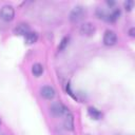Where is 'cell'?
Segmentation results:
<instances>
[{"label": "cell", "mask_w": 135, "mask_h": 135, "mask_svg": "<svg viewBox=\"0 0 135 135\" xmlns=\"http://www.w3.org/2000/svg\"><path fill=\"white\" fill-rule=\"evenodd\" d=\"M0 17L4 21H12L15 17V9L12 5H4L0 11Z\"/></svg>", "instance_id": "cell-1"}, {"label": "cell", "mask_w": 135, "mask_h": 135, "mask_svg": "<svg viewBox=\"0 0 135 135\" xmlns=\"http://www.w3.org/2000/svg\"><path fill=\"white\" fill-rule=\"evenodd\" d=\"M116 42H117L116 33L111 31V30H107L104 32V35H103V43L108 46H111V45H114Z\"/></svg>", "instance_id": "cell-2"}, {"label": "cell", "mask_w": 135, "mask_h": 135, "mask_svg": "<svg viewBox=\"0 0 135 135\" xmlns=\"http://www.w3.org/2000/svg\"><path fill=\"white\" fill-rule=\"evenodd\" d=\"M83 15H84L83 7L82 6H75L72 9L71 14H70V20L72 22H77V21H79L83 17Z\"/></svg>", "instance_id": "cell-3"}, {"label": "cell", "mask_w": 135, "mask_h": 135, "mask_svg": "<svg viewBox=\"0 0 135 135\" xmlns=\"http://www.w3.org/2000/svg\"><path fill=\"white\" fill-rule=\"evenodd\" d=\"M51 112H52V114L55 115V116H62L63 114H68V113H69L68 109H66L62 103H60V102L54 103V104L51 107Z\"/></svg>", "instance_id": "cell-4"}, {"label": "cell", "mask_w": 135, "mask_h": 135, "mask_svg": "<svg viewBox=\"0 0 135 135\" xmlns=\"http://www.w3.org/2000/svg\"><path fill=\"white\" fill-rule=\"evenodd\" d=\"M95 33V25L91 22H85L80 26V34L83 36H92Z\"/></svg>", "instance_id": "cell-5"}, {"label": "cell", "mask_w": 135, "mask_h": 135, "mask_svg": "<svg viewBox=\"0 0 135 135\" xmlns=\"http://www.w3.org/2000/svg\"><path fill=\"white\" fill-rule=\"evenodd\" d=\"M30 33V26L27 23L21 22L19 23L15 28H14V34L15 35H19V36H26Z\"/></svg>", "instance_id": "cell-6"}, {"label": "cell", "mask_w": 135, "mask_h": 135, "mask_svg": "<svg viewBox=\"0 0 135 135\" xmlns=\"http://www.w3.org/2000/svg\"><path fill=\"white\" fill-rule=\"evenodd\" d=\"M40 94L43 98L47 99V100H51L55 97V90L52 88V86H49V85H45V86H42L41 90H40Z\"/></svg>", "instance_id": "cell-7"}, {"label": "cell", "mask_w": 135, "mask_h": 135, "mask_svg": "<svg viewBox=\"0 0 135 135\" xmlns=\"http://www.w3.org/2000/svg\"><path fill=\"white\" fill-rule=\"evenodd\" d=\"M63 124H64V128L69 131H72L74 129V116L72 113H68L65 114V118H64V121H63Z\"/></svg>", "instance_id": "cell-8"}, {"label": "cell", "mask_w": 135, "mask_h": 135, "mask_svg": "<svg viewBox=\"0 0 135 135\" xmlns=\"http://www.w3.org/2000/svg\"><path fill=\"white\" fill-rule=\"evenodd\" d=\"M37 40H38V34L36 32H30L25 36V42L27 44H34L35 42H37Z\"/></svg>", "instance_id": "cell-9"}, {"label": "cell", "mask_w": 135, "mask_h": 135, "mask_svg": "<svg viewBox=\"0 0 135 135\" xmlns=\"http://www.w3.org/2000/svg\"><path fill=\"white\" fill-rule=\"evenodd\" d=\"M88 113H89V115L93 118V119H100L101 118V116H102V114H101V112H99L97 109H95V108H93V107H90L89 109H88Z\"/></svg>", "instance_id": "cell-10"}, {"label": "cell", "mask_w": 135, "mask_h": 135, "mask_svg": "<svg viewBox=\"0 0 135 135\" xmlns=\"http://www.w3.org/2000/svg\"><path fill=\"white\" fill-rule=\"evenodd\" d=\"M32 73H33L34 76L39 77V76L43 73V66H42L40 63H35V64L32 66Z\"/></svg>", "instance_id": "cell-11"}, {"label": "cell", "mask_w": 135, "mask_h": 135, "mask_svg": "<svg viewBox=\"0 0 135 135\" xmlns=\"http://www.w3.org/2000/svg\"><path fill=\"white\" fill-rule=\"evenodd\" d=\"M120 14H121V12H120V9H119V8H117V9L113 11L111 14H109L107 21H110V22H115V21H116V20L119 18Z\"/></svg>", "instance_id": "cell-12"}, {"label": "cell", "mask_w": 135, "mask_h": 135, "mask_svg": "<svg viewBox=\"0 0 135 135\" xmlns=\"http://www.w3.org/2000/svg\"><path fill=\"white\" fill-rule=\"evenodd\" d=\"M69 41H70V38H69V37H63V38L61 39L59 45H58V51H59V52H62V51L68 46Z\"/></svg>", "instance_id": "cell-13"}, {"label": "cell", "mask_w": 135, "mask_h": 135, "mask_svg": "<svg viewBox=\"0 0 135 135\" xmlns=\"http://www.w3.org/2000/svg\"><path fill=\"white\" fill-rule=\"evenodd\" d=\"M96 15H97L98 18L103 19V20H107V19H108V16H109V14L105 13L102 8H97V11H96Z\"/></svg>", "instance_id": "cell-14"}, {"label": "cell", "mask_w": 135, "mask_h": 135, "mask_svg": "<svg viewBox=\"0 0 135 135\" xmlns=\"http://www.w3.org/2000/svg\"><path fill=\"white\" fill-rule=\"evenodd\" d=\"M133 5H134V2H133L132 0H128V1L124 2V7H126V9H127L128 12H130V11L133 8Z\"/></svg>", "instance_id": "cell-15"}, {"label": "cell", "mask_w": 135, "mask_h": 135, "mask_svg": "<svg viewBox=\"0 0 135 135\" xmlns=\"http://www.w3.org/2000/svg\"><path fill=\"white\" fill-rule=\"evenodd\" d=\"M66 92H68V94H69L70 96H72L74 99H76V96L73 94V91L71 90V86H70V84H69V83L66 84Z\"/></svg>", "instance_id": "cell-16"}, {"label": "cell", "mask_w": 135, "mask_h": 135, "mask_svg": "<svg viewBox=\"0 0 135 135\" xmlns=\"http://www.w3.org/2000/svg\"><path fill=\"white\" fill-rule=\"evenodd\" d=\"M129 35H130L131 37H134V36H135V28H134V27L130 28V31H129Z\"/></svg>", "instance_id": "cell-17"}, {"label": "cell", "mask_w": 135, "mask_h": 135, "mask_svg": "<svg viewBox=\"0 0 135 135\" xmlns=\"http://www.w3.org/2000/svg\"><path fill=\"white\" fill-rule=\"evenodd\" d=\"M107 3H108V5H114L113 1H107Z\"/></svg>", "instance_id": "cell-18"}]
</instances>
